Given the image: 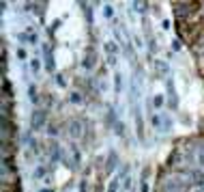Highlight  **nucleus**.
Segmentation results:
<instances>
[{"label":"nucleus","instance_id":"obj_3","mask_svg":"<svg viewBox=\"0 0 204 192\" xmlns=\"http://www.w3.org/2000/svg\"><path fill=\"white\" fill-rule=\"evenodd\" d=\"M43 192H52V190H43Z\"/></svg>","mask_w":204,"mask_h":192},{"label":"nucleus","instance_id":"obj_2","mask_svg":"<svg viewBox=\"0 0 204 192\" xmlns=\"http://www.w3.org/2000/svg\"><path fill=\"white\" fill-rule=\"evenodd\" d=\"M105 52H107V54H114V52H116V45H114L112 41H110V43H105Z\"/></svg>","mask_w":204,"mask_h":192},{"label":"nucleus","instance_id":"obj_1","mask_svg":"<svg viewBox=\"0 0 204 192\" xmlns=\"http://www.w3.org/2000/svg\"><path fill=\"white\" fill-rule=\"evenodd\" d=\"M41 123H43V114L37 112V114H34V127H41Z\"/></svg>","mask_w":204,"mask_h":192}]
</instances>
